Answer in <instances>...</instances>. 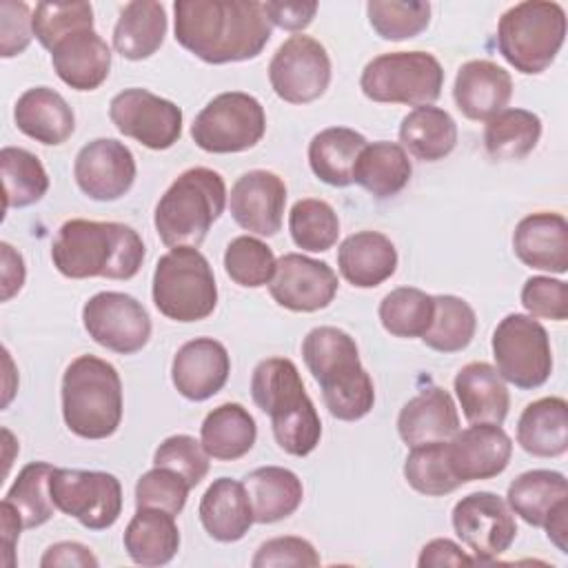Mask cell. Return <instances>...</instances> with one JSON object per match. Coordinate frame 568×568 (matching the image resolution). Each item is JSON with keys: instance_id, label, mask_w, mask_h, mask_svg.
<instances>
[{"instance_id": "16", "label": "cell", "mask_w": 568, "mask_h": 568, "mask_svg": "<svg viewBox=\"0 0 568 568\" xmlns=\"http://www.w3.org/2000/svg\"><path fill=\"white\" fill-rule=\"evenodd\" d=\"M109 118L122 135L153 151L171 149L182 135V109L140 87L113 95Z\"/></svg>"}, {"instance_id": "21", "label": "cell", "mask_w": 568, "mask_h": 568, "mask_svg": "<svg viewBox=\"0 0 568 568\" xmlns=\"http://www.w3.org/2000/svg\"><path fill=\"white\" fill-rule=\"evenodd\" d=\"M229 373V351L213 337L189 339L178 348L171 364V382L175 390L191 402H204L220 393Z\"/></svg>"}, {"instance_id": "24", "label": "cell", "mask_w": 568, "mask_h": 568, "mask_svg": "<svg viewBox=\"0 0 568 568\" xmlns=\"http://www.w3.org/2000/svg\"><path fill=\"white\" fill-rule=\"evenodd\" d=\"M51 64L67 87L93 91L109 78L111 49L95 29H80L51 49Z\"/></svg>"}, {"instance_id": "29", "label": "cell", "mask_w": 568, "mask_h": 568, "mask_svg": "<svg viewBox=\"0 0 568 568\" xmlns=\"http://www.w3.org/2000/svg\"><path fill=\"white\" fill-rule=\"evenodd\" d=\"M455 395L470 424H504L510 395L501 375L488 362H470L455 375Z\"/></svg>"}, {"instance_id": "28", "label": "cell", "mask_w": 568, "mask_h": 568, "mask_svg": "<svg viewBox=\"0 0 568 568\" xmlns=\"http://www.w3.org/2000/svg\"><path fill=\"white\" fill-rule=\"evenodd\" d=\"M342 277L357 288H375L397 271V248L379 231H357L337 251Z\"/></svg>"}, {"instance_id": "1", "label": "cell", "mask_w": 568, "mask_h": 568, "mask_svg": "<svg viewBox=\"0 0 568 568\" xmlns=\"http://www.w3.org/2000/svg\"><path fill=\"white\" fill-rule=\"evenodd\" d=\"M173 13L175 42L206 64L253 60L273 31L257 0H178Z\"/></svg>"}, {"instance_id": "10", "label": "cell", "mask_w": 568, "mask_h": 568, "mask_svg": "<svg viewBox=\"0 0 568 568\" xmlns=\"http://www.w3.org/2000/svg\"><path fill=\"white\" fill-rule=\"evenodd\" d=\"M266 133V113L257 98L244 91L215 95L193 120L191 138L206 153H242Z\"/></svg>"}, {"instance_id": "13", "label": "cell", "mask_w": 568, "mask_h": 568, "mask_svg": "<svg viewBox=\"0 0 568 568\" xmlns=\"http://www.w3.org/2000/svg\"><path fill=\"white\" fill-rule=\"evenodd\" d=\"M268 82L288 104L320 100L331 84V58L324 44L304 33L284 40L268 62Z\"/></svg>"}, {"instance_id": "15", "label": "cell", "mask_w": 568, "mask_h": 568, "mask_svg": "<svg viewBox=\"0 0 568 568\" xmlns=\"http://www.w3.org/2000/svg\"><path fill=\"white\" fill-rule=\"evenodd\" d=\"M82 324L89 337L106 351L133 355L151 337V317L146 308L126 293L102 291L82 306Z\"/></svg>"}, {"instance_id": "48", "label": "cell", "mask_w": 568, "mask_h": 568, "mask_svg": "<svg viewBox=\"0 0 568 568\" xmlns=\"http://www.w3.org/2000/svg\"><path fill=\"white\" fill-rule=\"evenodd\" d=\"M80 29H93V7L89 2H40L33 9V36L49 51Z\"/></svg>"}, {"instance_id": "58", "label": "cell", "mask_w": 568, "mask_h": 568, "mask_svg": "<svg viewBox=\"0 0 568 568\" xmlns=\"http://www.w3.org/2000/svg\"><path fill=\"white\" fill-rule=\"evenodd\" d=\"M0 513H2V550L4 555H9V561L7 566H13L16 559H13V548H16V541L20 537V530L24 528L22 526V519L20 515L13 510V506H9L7 501L0 504Z\"/></svg>"}, {"instance_id": "12", "label": "cell", "mask_w": 568, "mask_h": 568, "mask_svg": "<svg viewBox=\"0 0 568 568\" xmlns=\"http://www.w3.org/2000/svg\"><path fill=\"white\" fill-rule=\"evenodd\" d=\"M49 493L55 508L89 530L111 528L122 513L120 479L102 470L53 468Z\"/></svg>"}, {"instance_id": "53", "label": "cell", "mask_w": 568, "mask_h": 568, "mask_svg": "<svg viewBox=\"0 0 568 568\" xmlns=\"http://www.w3.org/2000/svg\"><path fill=\"white\" fill-rule=\"evenodd\" d=\"M33 36V13L27 2H0V55H20Z\"/></svg>"}, {"instance_id": "42", "label": "cell", "mask_w": 568, "mask_h": 568, "mask_svg": "<svg viewBox=\"0 0 568 568\" xmlns=\"http://www.w3.org/2000/svg\"><path fill=\"white\" fill-rule=\"evenodd\" d=\"M435 315V297L415 286L393 288L379 302V322L395 337H422Z\"/></svg>"}, {"instance_id": "46", "label": "cell", "mask_w": 568, "mask_h": 568, "mask_svg": "<svg viewBox=\"0 0 568 568\" xmlns=\"http://www.w3.org/2000/svg\"><path fill=\"white\" fill-rule=\"evenodd\" d=\"M366 16L382 40L399 42L419 36L430 22V4L424 0H371Z\"/></svg>"}, {"instance_id": "19", "label": "cell", "mask_w": 568, "mask_h": 568, "mask_svg": "<svg viewBox=\"0 0 568 568\" xmlns=\"http://www.w3.org/2000/svg\"><path fill=\"white\" fill-rule=\"evenodd\" d=\"M286 206L284 180L266 169L242 173L231 186L229 209L237 226L260 237H273L282 229Z\"/></svg>"}, {"instance_id": "3", "label": "cell", "mask_w": 568, "mask_h": 568, "mask_svg": "<svg viewBox=\"0 0 568 568\" xmlns=\"http://www.w3.org/2000/svg\"><path fill=\"white\" fill-rule=\"evenodd\" d=\"M302 357L322 388L328 413L342 422L366 417L375 404V386L359 362L355 339L337 326H317L302 342Z\"/></svg>"}, {"instance_id": "20", "label": "cell", "mask_w": 568, "mask_h": 568, "mask_svg": "<svg viewBox=\"0 0 568 568\" xmlns=\"http://www.w3.org/2000/svg\"><path fill=\"white\" fill-rule=\"evenodd\" d=\"M448 466L457 484L501 475L513 455V442L501 424H473L446 442Z\"/></svg>"}, {"instance_id": "6", "label": "cell", "mask_w": 568, "mask_h": 568, "mask_svg": "<svg viewBox=\"0 0 568 568\" xmlns=\"http://www.w3.org/2000/svg\"><path fill=\"white\" fill-rule=\"evenodd\" d=\"M62 417L82 439H106L122 422V379L95 355L75 357L62 375Z\"/></svg>"}, {"instance_id": "8", "label": "cell", "mask_w": 568, "mask_h": 568, "mask_svg": "<svg viewBox=\"0 0 568 568\" xmlns=\"http://www.w3.org/2000/svg\"><path fill=\"white\" fill-rule=\"evenodd\" d=\"M153 304L173 322L206 320L217 306V284L209 260L195 246H175L153 271Z\"/></svg>"}, {"instance_id": "37", "label": "cell", "mask_w": 568, "mask_h": 568, "mask_svg": "<svg viewBox=\"0 0 568 568\" xmlns=\"http://www.w3.org/2000/svg\"><path fill=\"white\" fill-rule=\"evenodd\" d=\"M399 142L417 160L437 162L453 153L457 144V124L450 113L439 106H415L402 118Z\"/></svg>"}, {"instance_id": "30", "label": "cell", "mask_w": 568, "mask_h": 568, "mask_svg": "<svg viewBox=\"0 0 568 568\" xmlns=\"http://www.w3.org/2000/svg\"><path fill=\"white\" fill-rule=\"evenodd\" d=\"M506 504L526 524L544 528L555 513L568 508V481L557 470H526L510 481Z\"/></svg>"}, {"instance_id": "39", "label": "cell", "mask_w": 568, "mask_h": 568, "mask_svg": "<svg viewBox=\"0 0 568 568\" xmlns=\"http://www.w3.org/2000/svg\"><path fill=\"white\" fill-rule=\"evenodd\" d=\"M541 138V120L528 109H504L484 126L486 153L497 162L526 158Z\"/></svg>"}, {"instance_id": "52", "label": "cell", "mask_w": 568, "mask_h": 568, "mask_svg": "<svg viewBox=\"0 0 568 568\" xmlns=\"http://www.w3.org/2000/svg\"><path fill=\"white\" fill-rule=\"evenodd\" d=\"M251 566L253 568H282V566L315 568V566H320V555L308 539L286 535V537H273V539L264 541L255 550Z\"/></svg>"}, {"instance_id": "36", "label": "cell", "mask_w": 568, "mask_h": 568, "mask_svg": "<svg viewBox=\"0 0 568 568\" xmlns=\"http://www.w3.org/2000/svg\"><path fill=\"white\" fill-rule=\"evenodd\" d=\"M166 11L153 0L126 2L113 27V49L126 60H146L164 42Z\"/></svg>"}, {"instance_id": "55", "label": "cell", "mask_w": 568, "mask_h": 568, "mask_svg": "<svg viewBox=\"0 0 568 568\" xmlns=\"http://www.w3.org/2000/svg\"><path fill=\"white\" fill-rule=\"evenodd\" d=\"M475 564V559L470 555H466L462 550V546H457L453 539L439 537L428 541L417 559L419 568H439V566H468Z\"/></svg>"}, {"instance_id": "45", "label": "cell", "mask_w": 568, "mask_h": 568, "mask_svg": "<svg viewBox=\"0 0 568 568\" xmlns=\"http://www.w3.org/2000/svg\"><path fill=\"white\" fill-rule=\"evenodd\" d=\"M446 442H430L410 448L404 462V477L408 486L417 493L428 497H442L459 488L448 466Z\"/></svg>"}, {"instance_id": "34", "label": "cell", "mask_w": 568, "mask_h": 568, "mask_svg": "<svg viewBox=\"0 0 568 568\" xmlns=\"http://www.w3.org/2000/svg\"><path fill=\"white\" fill-rule=\"evenodd\" d=\"M244 486L257 524H275L291 517L304 499L302 479L282 466H260L251 470L244 477Z\"/></svg>"}, {"instance_id": "47", "label": "cell", "mask_w": 568, "mask_h": 568, "mask_svg": "<svg viewBox=\"0 0 568 568\" xmlns=\"http://www.w3.org/2000/svg\"><path fill=\"white\" fill-rule=\"evenodd\" d=\"M275 264L277 260L271 246L253 235H240L226 244L224 271L244 288H260L268 284L275 273Z\"/></svg>"}, {"instance_id": "49", "label": "cell", "mask_w": 568, "mask_h": 568, "mask_svg": "<svg viewBox=\"0 0 568 568\" xmlns=\"http://www.w3.org/2000/svg\"><path fill=\"white\" fill-rule=\"evenodd\" d=\"M189 490L191 486L182 475L164 466H153L135 484V508H160L180 515Z\"/></svg>"}, {"instance_id": "40", "label": "cell", "mask_w": 568, "mask_h": 568, "mask_svg": "<svg viewBox=\"0 0 568 568\" xmlns=\"http://www.w3.org/2000/svg\"><path fill=\"white\" fill-rule=\"evenodd\" d=\"M0 169L4 184V211L31 206L47 195L49 175L31 151L4 146L0 151Z\"/></svg>"}, {"instance_id": "26", "label": "cell", "mask_w": 568, "mask_h": 568, "mask_svg": "<svg viewBox=\"0 0 568 568\" xmlns=\"http://www.w3.org/2000/svg\"><path fill=\"white\" fill-rule=\"evenodd\" d=\"M13 120L20 133L47 146L67 142L75 129L73 109L49 87L27 89L13 106Z\"/></svg>"}, {"instance_id": "43", "label": "cell", "mask_w": 568, "mask_h": 568, "mask_svg": "<svg viewBox=\"0 0 568 568\" xmlns=\"http://www.w3.org/2000/svg\"><path fill=\"white\" fill-rule=\"evenodd\" d=\"M53 466L47 462H31L27 464L11 488L7 490L4 499L13 510L20 515L24 528H38L53 517L55 504L49 493V477Z\"/></svg>"}, {"instance_id": "17", "label": "cell", "mask_w": 568, "mask_h": 568, "mask_svg": "<svg viewBox=\"0 0 568 568\" xmlns=\"http://www.w3.org/2000/svg\"><path fill=\"white\" fill-rule=\"evenodd\" d=\"M135 158L131 149L113 138L87 142L73 162L78 189L98 202H113L126 195L135 182Z\"/></svg>"}, {"instance_id": "14", "label": "cell", "mask_w": 568, "mask_h": 568, "mask_svg": "<svg viewBox=\"0 0 568 568\" xmlns=\"http://www.w3.org/2000/svg\"><path fill=\"white\" fill-rule=\"evenodd\" d=\"M453 528L473 552L475 564L495 561L517 537L515 513L499 495L488 490L470 493L455 504Z\"/></svg>"}, {"instance_id": "38", "label": "cell", "mask_w": 568, "mask_h": 568, "mask_svg": "<svg viewBox=\"0 0 568 568\" xmlns=\"http://www.w3.org/2000/svg\"><path fill=\"white\" fill-rule=\"evenodd\" d=\"M366 138L348 126H328L313 135L308 144V164L317 180L331 186L353 184V166Z\"/></svg>"}, {"instance_id": "32", "label": "cell", "mask_w": 568, "mask_h": 568, "mask_svg": "<svg viewBox=\"0 0 568 568\" xmlns=\"http://www.w3.org/2000/svg\"><path fill=\"white\" fill-rule=\"evenodd\" d=\"M517 444L535 457H559L568 448V404L564 397L530 402L517 422Z\"/></svg>"}, {"instance_id": "33", "label": "cell", "mask_w": 568, "mask_h": 568, "mask_svg": "<svg viewBox=\"0 0 568 568\" xmlns=\"http://www.w3.org/2000/svg\"><path fill=\"white\" fill-rule=\"evenodd\" d=\"M413 164L402 144L377 140L366 142L353 166V182L377 200L397 195L410 180Z\"/></svg>"}, {"instance_id": "27", "label": "cell", "mask_w": 568, "mask_h": 568, "mask_svg": "<svg viewBox=\"0 0 568 568\" xmlns=\"http://www.w3.org/2000/svg\"><path fill=\"white\" fill-rule=\"evenodd\" d=\"M200 521L215 541H237L255 524L244 481L220 477L202 495L197 508Z\"/></svg>"}, {"instance_id": "4", "label": "cell", "mask_w": 568, "mask_h": 568, "mask_svg": "<svg viewBox=\"0 0 568 568\" xmlns=\"http://www.w3.org/2000/svg\"><path fill=\"white\" fill-rule=\"evenodd\" d=\"M251 397L268 415L277 446L306 457L322 437V419L308 397L297 366L288 357H266L257 362L251 375Z\"/></svg>"}, {"instance_id": "2", "label": "cell", "mask_w": 568, "mask_h": 568, "mask_svg": "<svg viewBox=\"0 0 568 568\" xmlns=\"http://www.w3.org/2000/svg\"><path fill=\"white\" fill-rule=\"evenodd\" d=\"M144 255L140 233L122 222L73 217L60 224L51 242V262L69 280H131Z\"/></svg>"}, {"instance_id": "5", "label": "cell", "mask_w": 568, "mask_h": 568, "mask_svg": "<svg viewBox=\"0 0 568 568\" xmlns=\"http://www.w3.org/2000/svg\"><path fill=\"white\" fill-rule=\"evenodd\" d=\"M226 206L224 178L206 166L180 173L155 204L153 226L164 246H200Z\"/></svg>"}, {"instance_id": "9", "label": "cell", "mask_w": 568, "mask_h": 568, "mask_svg": "<svg viewBox=\"0 0 568 568\" xmlns=\"http://www.w3.org/2000/svg\"><path fill=\"white\" fill-rule=\"evenodd\" d=\"M444 69L428 51H390L373 58L359 78L373 102L424 106L442 95Z\"/></svg>"}, {"instance_id": "56", "label": "cell", "mask_w": 568, "mask_h": 568, "mask_svg": "<svg viewBox=\"0 0 568 568\" xmlns=\"http://www.w3.org/2000/svg\"><path fill=\"white\" fill-rule=\"evenodd\" d=\"M98 557L91 552L89 546L78 541H58L47 548V552L40 559L42 568H55V566H82V568H98Z\"/></svg>"}, {"instance_id": "54", "label": "cell", "mask_w": 568, "mask_h": 568, "mask_svg": "<svg viewBox=\"0 0 568 568\" xmlns=\"http://www.w3.org/2000/svg\"><path fill=\"white\" fill-rule=\"evenodd\" d=\"M264 11H266L271 24L286 29V31H302L313 22V18L317 13V2H313V0H297V2L268 0V2H264Z\"/></svg>"}, {"instance_id": "11", "label": "cell", "mask_w": 568, "mask_h": 568, "mask_svg": "<svg viewBox=\"0 0 568 568\" xmlns=\"http://www.w3.org/2000/svg\"><path fill=\"white\" fill-rule=\"evenodd\" d=\"M495 371L521 390L546 384L552 373V351L546 328L530 315L510 313L493 333Z\"/></svg>"}, {"instance_id": "35", "label": "cell", "mask_w": 568, "mask_h": 568, "mask_svg": "<svg viewBox=\"0 0 568 568\" xmlns=\"http://www.w3.org/2000/svg\"><path fill=\"white\" fill-rule=\"evenodd\" d=\"M257 439L253 415L237 402H226L213 408L202 426L200 442L209 457L220 462H235L244 457Z\"/></svg>"}, {"instance_id": "31", "label": "cell", "mask_w": 568, "mask_h": 568, "mask_svg": "<svg viewBox=\"0 0 568 568\" xmlns=\"http://www.w3.org/2000/svg\"><path fill=\"white\" fill-rule=\"evenodd\" d=\"M124 550L133 564L164 566L180 548L175 515L160 508H138L124 530Z\"/></svg>"}, {"instance_id": "25", "label": "cell", "mask_w": 568, "mask_h": 568, "mask_svg": "<svg viewBox=\"0 0 568 568\" xmlns=\"http://www.w3.org/2000/svg\"><path fill=\"white\" fill-rule=\"evenodd\" d=\"M459 430L457 406L448 390L430 386L410 397L397 415V433L413 448L430 442H446Z\"/></svg>"}, {"instance_id": "44", "label": "cell", "mask_w": 568, "mask_h": 568, "mask_svg": "<svg viewBox=\"0 0 568 568\" xmlns=\"http://www.w3.org/2000/svg\"><path fill=\"white\" fill-rule=\"evenodd\" d=\"M288 231L302 251L324 253L339 237V217L335 209L317 197L297 200L288 213Z\"/></svg>"}, {"instance_id": "41", "label": "cell", "mask_w": 568, "mask_h": 568, "mask_svg": "<svg viewBox=\"0 0 568 568\" xmlns=\"http://www.w3.org/2000/svg\"><path fill=\"white\" fill-rule=\"evenodd\" d=\"M435 315L422 342L437 353L464 351L477 331V315L473 306L457 295H433Z\"/></svg>"}, {"instance_id": "22", "label": "cell", "mask_w": 568, "mask_h": 568, "mask_svg": "<svg viewBox=\"0 0 568 568\" xmlns=\"http://www.w3.org/2000/svg\"><path fill=\"white\" fill-rule=\"evenodd\" d=\"M453 98L464 118L488 122L508 106L513 78L493 60H468L457 71Z\"/></svg>"}, {"instance_id": "18", "label": "cell", "mask_w": 568, "mask_h": 568, "mask_svg": "<svg viewBox=\"0 0 568 568\" xmlns=\"http://www.w3.org/2000/svg\"><path fill=\"white\" fill-rule=\"evenodd\" d=\"M337 286V273L326 262L302 253H286L275 264L268 293L286 311L315 313L335 300Z\"/></svg>"}, {"instance_id": "57", "label": "cell", "mask_w": 568, "mask_h": 568, "mask_svg": "<svg viewBox=\"0 0 568 568\" xmlns=\"http://www.w3.org/2000/svg\"><path fill=\"white\" fill-rule=\"evenodd\" d=\"M2 302H9L16 293H20L24 284V260L11 244L2 242Z\"/></svg>"}, {"instance_id": "51", "label": "cell", "mask_w": 568, "mask_h": 568, "mask_svg": "<svg viewBox=\"0 0 568 568\" xmlns=\"http://www.w3.org/2000/svg\"><path fill=\"white\" fill-rule=\"evenodd\" d=\"M521 304L530 317L564 322L568 317V284L548 275H532L521 286Z\"/></svg>"}, {"instance_id": "7", "label": "cell", "mask_w": 568, "mask_h": 568, "mask_svg": "<svg viewBox=\"0 0 568 568\" xmlns=\"http://www.w3.org/2000/svg\"><path fill=\"white\" fill-rule=\"evenodd\" d=\"M566 38V11L559 2L526 0L513 4L497 22V49L519 73L546 71Z\"/></svg>"}, {"instance_id": "23", "label": "cell", "mask_w": 568, "mask_h": 568, "mask_svg": "<svg viewBox=\"0 0 568 568\" xmlns=\"http://www.w3.org/2000/svg\"><path fill=\"white\" fill-rule=\"evenodd\" d=\"M515 255L530 268L568 271V222L561 213L537 211L519 220L513 233Z\"/></svg>"}, {"instance_id": "50", "label": "cell", "mask_w": 568, "mask_h": 568, "mask_svg": "<svg viewBox=\"0 0 568 568\" xmlns=\"http://www.w3.org/2000/svg\"><path fill=\"white\" fill-rule=\"evenodd\" d=\"M153 466H164L182 475L191 488H195L209 473V455L191 435H171L166 437L153 455Z\"/></svg>"}]
</instances>
